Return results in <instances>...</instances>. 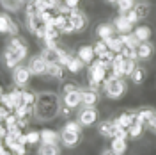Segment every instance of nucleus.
Segmentation results:
<instances>
[{
  "mask_svg": "<svg viewBox=\"0 0 156 155\" xmlns=\"http://www.w3.org/2000/svg\"><path fill=\"white\" fill-rule=\"evenodd\" d=\"M107 68L108 64L101 59H94L90 64H89V75H87V80H89V86L92 89L99 87L105 80H107L108 73H107Z\"/></svg>",
  "mask_w": 156,
  "mask_h": 155,
  "instance_id": "f257e3e1",
  "label": "nucleus"
},
{
  "mask_svg": "<svg viewBox=\"0 0 156 155\" xmlns=\"http://www.w3.org/2000/svg\"><path fill=\"white\" fill-rule=\"evenodd\" d=\"M124 91H126V84H124L122 78L114 77V75H108L107 80H105V93H107V96L119 98V96L124 95Z\"/></svg>",
  "mask_w": 156,
  "mask_h": 155,
  "instance_id": "f03ea898",
  "label": "nucleus"
},
{
  "mask_svg": "<svg viewBox=\"0 0 156 155\" xmlns=\"http://www.w3.org/2000/svg\"><path fill=\"white\" fill-rule=\"evenodd\" d=\"M27 27H29L30 32H32L34 36H37L39 39L44 38V32L48 29V25L44 23V20L41 18V14H37V16H27Z\"/></svg>",
  "mask_w": 156,
  "mask_h": 155,
  "instance_id": "7ed1b4c3",
  "label": "nucleus"
},
{
  "mask_svg": "<svg viewBox=\"0 0 156 155\" xmlns=\"http://www.w3.org/2000/svg\"><path fill=\"white\" fill-rule=\"evenodd\" d=\"M0 34H11V36H18V25L14 20H11L9 14L0 13Z\"/></svg>",
  "mask_w": 156,
  "mask_h": 155,
  "instance_id": "20e7f679",
  "label": "nucleus"
},
{
  "mask_svg": "<svg viewBox=\"0 0 156 155\" xmlns=\"http://www.w3.org/2000/svg\"><path fill=\"white\" fill-rule=\"evenodd\" d=\"M69 20H71V23H73V27H75V32H82V30L87 27V16H85V13H82V11L76 9H71L69 13Z\"/></svg>",
  "mask_w": 156,
  "mask_h": 155,
  "instance_id": "39448f33",
  "label": "nucleus"
},
{
  "mask_svg": "<svg viewBox=\"0 0 156 155\" xmlns=\"http://www.w3.org/2000/svg\"><path fill=\"white\" fill-rule=\"evenodd\" d=\"M30 75H32V71L29 70V66L25 68V66H16V68H12V80L18 84V86H25V84H29L30 80Z\"/></svg>",
  "mask_w": 156,
  "mask_h": 155,
  "instance_id": "423d86ee",
  "label": "nucleus"
},
{
  "mask_svg": "<svg viewBox=\"0 0 156 155\" xmlns=\"http://www.w3.org/2000/svg\"><path fill=\"white\" fill-rule=\"evenodd\" d=\"M114 27H115L117 34H129L133 32V23L126 18V14H119L115 20H114Z\"/></svg>",
  "mask_w": 156,
  "mask_h": 155,
  "instance_id": "0eeeda50",
  "label": "nucleus"
},
{
  "mask_svg": "<svg viewBox=\"0 0 156 155\" xmlns=\"http://www.w3.org/2000/svg\"><path fill=\"white\" fill-rule=\"evenodd\" d=\"M46 59L43 55H37V57H32L29 62V70L32 71V75H44L46 73Z\"/></svg>",
  "mask_w": 156,
  "mask_h": 155,
  "instance_id": "6e6552de",
  "label": "nucleus"
},
{
  "mask_svg": "<svg viewBox=\"0 0 156 155\" xmlns=\"http://www.w3.org/2000/svg\"><path fill=\"white\" fill-rule=\"evenodd\" d=\"M21 61H23V59H21V55L18 54V50L11 48V47L5 48V52H4V62H5L7 68H16Z\"/></svg>",
  "mask_w": 156,
  "mask_h": 155,
  "instance_id": "1a4fd4ad",
  "label": "nucleus"
},
{
  "mask_svg": "<svg viewBox=\"0 0 156 155\" xmlns=\"http://www.w3.org/2000/svg\"><path fill=\"white\" fill-rule=\"evenodd\" d=\"M96 34L99 39H103V41H107L108 38H112V36H115L117 30L114 27V23H99L96 27Z\"/></svg>",
  "mask_w": 156,
  "mask_h": 155,
  "instance_id": "9d476101",
  "label": "nucleus"
},
{
  "mask_svg": "<svg viewBox=\"0 0 156 155\" xmlns=\"http://www.w3.org/2000/svg\"><path fill=\"white\" fill-rule=\"evenodd\" d=\"M136 119H138V114L136 112H131V111H126V112H122L119 118H115V121L119 123V127H122V128H129Z\"/></svg>",
  "mask_w": 156,
  "mask_h": 155,
  "instance_id": "9b49d317",
  "label": "nucleus"
},
{
  "mask_svg": "<svg viewBox=\"0 0 156 155\" xmlns=\"http://www.w3.org/2000/svg\"><path fill=\"white\" fill-rule=\"evenodd\" d=\"M117 130H119V123L115 119L114 121H105V123L99 125V134L105 137H115Z\"/></svg>",
  "mask_w": 156,
  "mask_h": 155,
  "instance_id": "f8f14e48",
  "label": "nucleus"
},
{
  "mask_svg": "<svg viewBox=\"0 0 156 155\" xmlns=\"http://www.w3.org/2000/svg\"><path fill=\"white\" fill-rule=\"evenodd\" d=\"M78 57L82 59L85 64H90L94 57H96V52H94V47H90V45H83V47H80L78 48Z\"/></svg>",
  "mask_w": 156,
  "mask_h": 155,
  "instance_id": "ddd939ff",
  "label": "nucleus"
},
{
  "mask_svg": "<svg viewBox=\"0 0 156 155\" xmlns=\"http://www.w3.org/2000/svg\"><path fill=\"white\" fill-rule=\"evenodd\" d=\"M64 104H66L68 107H71V109L78 107L80 104H82V91L75 89V91L66 93V95H64Z\"/></svg>",
  "mask_w": 156,
  "mask_h": 155,
  "instance_id": "4468645a",
  "label": "nucleus"
},
{
  "mask_svg": "<svg viewBox=\"0 0 156 155\" xmlns=\"http://www.w3.org/2000/svg\"><path fill=\"white\" fill-rule=\"evenodd\" d=\"M78 119H80L82 125H92V123L98 119V112L92 109V107H85V109L80 112V118H78Z\"/></svg>",
  "mask_w": 156,
  "mask_h": 155,
  "instance_id": "2eb2a0df",
  "label": "nucleus"
},
{
  "mask_svg": "<svg viewBox=\"0 0 156 155\" xmlns=\"http://www.w3.org/2000/svg\"><path fill=\"white\" fill-rule=\"evenodd\" d=\"M153 52H154L153 45H151L149 41H144V43H140V45L136 47V59L146 61V59H149L151 55H153Z\"/></svg>",
  "mask_w": 156,
  "mask_h": 155,
  "instance_id": "dca6fc26",
  "label": "nucleus"
},
{
  "mask_svg": "<svg viewBox=\"0 0 156 155\" xmlns=\"http://www.w3.org/2000/svg\"><path fill=\"white\" fill-rule=\"evenodd\" d=\"M62 137L58 136L55 130H43L41 132V141H43V145H57L58 141H60Z\"/></svg>",
  "mask_w": 156,
  "mask_h": 155,
  "instance_id": "f3484780",
  "label": "nucleus"
},
{
  "mask_svg": "<svg viewBox=\"0 0 156 155\" xmlns=\"http://www.w3.org/2000/svg\"><path fill=\"white\" fill-rule=\"evenodd\" d=\"M25 0H0V6L9 13H18L21 7H23Z\"/></svg>",
  "mask_w": 156,
  "mask_h": 155,
  "instance_id": "a211bd4d",
  "label": "nucleus"
},
{
  "mask_svg": "<svg viewBox=\"0 0 156 155\" xmlns=\"http://www.w3.org/2000/svg\"><path fill=\"white\" fill-rule=\"evenodd\" d=\"M98 102V93L96 89H87V91H82V104L85 107H92Z\"/></svg>",
  "mask_w": 156,
  "mask_h": 155,
  "instance_id": "6ab92c4d",
  "label": "nucleus"
},
{
  "mask_svg": "<svg viewBox=\"0 0 156 155\" xmlns=\"http://www.w3.org/2000/svg\"><path fill=\"white\" fill-rule=\"evenodd\" d=\"M48 62V61H46ZM62 71H64V66L60 64V62H48L46 64V75L53 78H60L62 77Z\"/></svg>",
  "mask_w": 156,
  "mask_h": 155,
  "instance_id": "aec40b11",
  "label": "nucleus"
},
{
  "mask_svg": "<svg viewBox=\"0 0 156 155\" xmlns=\"http://www.w3.org/2000/svg\"><path fill=\"white\" fill-rule=\"evenodd\" d=\"M80 132H71V130H64L62 132V143L68 146V148H71V146H75L78 143V139H80V136H78Z\"/></svg>",
  "mask_w": 156,
  "mask_h": 155,
  "instance_id": "412c9836",
  "label": "nucleus"
},
{
  "mask_svg": "<svg viewBox=\"0 0 156 155\" xmlns=\"http://www.w3.org/2000/svg\"><path fill=\"white\" fill-rule=\"evenodd\" d=\"M133 34L136 36V39H138L140 43H144V41H149V39H151V29H149L147 25H138V27L133 30Z\"/></svg>",
  "mask_w": 156,
  "mask_h": 155,
  "instance_id": "4be33fe9",
  "label": "nucleus"
},
{
  "mask_svg": "<svg viewBox=\"0 0 156 155\" xmlns=\"http://www.w3.org/2000/svg\"><path fill=\"white\" fill-rule=\"evenodd\" d=\"M105 43L108 45V48L112 50V52H115V54H119V52L122 50V47H124V45H122V41H121V36H119V34L112 36V38H108Z\"/></svg>",
  "mask_w": 156,
  "mask_h": 155,
  "instance_id": "5701e85b",
  "label": "nucleus"
},
{
  "mask_svg": "<svg viewBox=\"0 0 156 155\" xmlns=\"http://www.w3.org/2000/svg\"><path fill=\"white\" fill-rule=\"evenodd\" d=\"M126 139H122V137H112V150L115 152L117 155H122L126 152Z\"/></svg>",
  "mask_w": 156,
  "mask_h": 155,
  "instance_id": "b1692460",
  "label": "nucleus"
},
{
  "mask_svg": "<svg viewBox=\"0 0 156 155\" xmlns=\"http://www.w3.org/2000/svg\"><path fill=\"white\" fill-rule=\"evenodd\" d=\"M119 36H121V41H122L124 47H133V48H136L140 45V41L136 39V36L133 32H129V34H119Z\"/></svg>",
  "mask_w": 156,
  "mask_h": 155,
  "instance_id": "393cba45",
  "label": "nucleus"
},
{
  "mask_svg": "<svg viewBox=\"0 0 156 155\" xmlns=\"http://www.w3.org/2000/svg\"><path fill=\"white\" fill-rule=\"evenodd\" d=\"M83 64H85V62L78 57V55H73V57H71V61L68 62V66H66V68H68L71 73H78L80 70L83 68Z\"/></svg>",
  "mask_w": 156,
  "mask_h": 155,
  "instance_id": "a878e982",
  "label": "nucleus"
},
{
  "mask_svg": "<svg viewBox=\"0 0 156 155\" xmlns=\"http://www.w3.org/2000/svg\"><path fill=\"white\" fill-rule=\"evenodd\" d=\"M135 0H117V9H119V14H126L128 11H131L135 7Z\"/></svg>",
  "mask_w": 156,
  "mask_h": 155,
  "instance_id": "bb28decb",
  "label": "nucleus"
},
{
  "mask_svg": "<svg viewBox=\"0 0 156 155\" xmlns=\"http://www.w3.org/2000/svg\"><path fill=\"white\" fill-rule=\"evenodd\" d=\"M136 114H138V121H142L144 125H146V123L149 125V121L153 119V116H154L156 112L154 111H151V109H142V111H138Z\"/></svg>",
  "mask_w": 156,
  "mask_h": 155,
  "instance_id": "cd10ccee",
  "label": "nucleus"
},
{
  "mask_svg": "<svg viewBox=\"0 0 156 155\" xmlns=\"http://www.w3.org/2000/svg\"><path fill=\"white\" fill-rule=\"evenodd\" d=\"M133 9H135V13L138 14V18L142 20L149 14V4H146V2H136Z\"/></svg>",
  "mask_w": 156,
  "mask_h": 155,
  "instance_id": "c85d7f7f",
  "label": "nucleus"
},
{
  "mask_svg": "<svg viewBox=\"0 0 156 155\" xmlns=\"http://www.w3.org/2000/svg\"><path fill=\"white\" fill-rule=\"evenodd\" d=\"M39 155H58L57 145H41V148H39Z\"/></svg>",
  "mask_w": 156,
  "mask_h": 155,
  "instance_id": "c756f323",
  "label": "nucleus"
},
{
  "mask_svg": "<svg viewBox=\"0 0 156 155\" xmlns=\"http://www.w3.org/2000/svg\"><path fill=\"white\" fill-rule=\"evenodd\" d=\"M108 50H110V48H108V45L105 43V41H103V39H99L96 45H94V52H96V57H101V55H105Z\"/></svg>",
  "mask_w": 156,
  "mask_h": 155,
  "instance_id": "7c9ffc66",
  "label": "nucleus"
},
{
  "mask_svg": "<svg viewBox=\"0 0 156 155\" xmlns=\"http://www.w3.org/2000/svg\"><path fill=\"white\" fill-rule=\"evenodd\" d=\"M142 128H144V123L136 119L135 123L128 128V130H129V137H138L140 134H142Z\"/></svg>",
  "mask_w": 156,
  "mask_h": 155,
  "instance_id": "2f4dec72",
  "label": "nucleus"
},
{
  "mask_svg": "<svg viewBox=\"0 0 156 155\" xmlns=\"http://www.w3.org/2000/svg\"><path fill=\"white\" fill-rule=\"evenodd\" d=\"M144 77H146L144 68H135V70H133V73H131V80H133L135 84H140V82L144 80Z\"/></svg>",
  "mask_w": 156,
  "mask_h": 155,
  "instance_id": "473e14b6",
  "label": "nucleus"
},
{
  "mask_svg": "<svg viewBox=\"0 0 156 155\" xmlns=\"http://www.w3.org/2000/svg\"><path fill=\"white\" fill-rule=\"evenodd\" d=\"M30 111H32V107L25 105V104H21V105H18L16 109H14V114H16L18 118H27Z\"/></svg>",
  "mask_w": 156,
  "mask_h": 155,
  "instance_id": "72a5a7b5",
  "label": "nucleus"
},
{
  "mask_svg": "<svg viewBox=\"0 0 156 155\" xmlns=\"http://www.w3.org/2000/svg\"><path fill=\"white\" fill-rule=\"evenodd\" d=\"M119 54H122L124 59H136V48H133V47H122Z\"/></svg>",
  "mask_w": 156,
  "mask_h": 155,
  "instance_id": "f704fd0d",
  "label": "nucleus"
},
{
  "mask_svg": "<svg viewBox=\"0 0 156 155\" xmlns=\"http://www.w3.org/2000/svg\"><path fill=\"white\" fill-rule=\"evenodd\" d=\"M23 104L34 109V105H36V95L29 93V91H23Z\"/></svg>",
  "mask_w": 156,
  "mask_h": 155,
  "instance_id": "c9c22d12",
  "label": "nucleus"
},
{
  "mask_svg": "<svg viewBox=\"0 0 156 155\" xmlns=\"http://www.w3.org/2000/svg\"><path fill=\"white\" fill-rule=\"evenodd\" d=\"M39 139H41V134H37V132H29V134H25V143L27 145H36Z\"/></svg>",
  "mask_w": 156,
  "mask_h": 155,
  "instance_id": "e433bc0d",
  "label": "nucleus"
},
{
  "mask_svg": "<svg viewBox=\"0 0 156 155\" xmlns=\"http://www.w3.org/2000/svg\"><path fill=\"white\" fill-rule=\"evenodd\" d=\"M71 57H73V55H71L69 52H66V50H60V55H58V62H60V64H62V66L66 68V66H68V62L71 61Z\"/></svg>",
  "mask_w": 156,
  "mask_h": 155,
  "instance_id": "4c0bfd02",
  "label": "nucleus"
},
{
  "mask_svg": "<svg viewBox=\"0 0 156 155\" xmlns=\"http://www.w3.org/2000/svg\"><path fill=\"white\" fill-rule=\"evenodd\" d=\"M80 125L82 123H76V121H68L64 125V130H71V132H80Z\"/></svg>",
  "mask_w": 156,
  "mask_h": 155,
  "instance_id": "58836bf2",
  "label": "nucleus"
},
{
  "mask_svg": "<svg viewBox=\"0 0 156 155\" xmlns=\"http://www.w3.org/2000/svg\"><path fill=\"white\" fill-rule=\"evenodd\" d=\"M126 18L129 20V21H131L133 25H135V23H138V21H140V18H138V14H136V13H135V9L128 11V13H126Z\"/></svg>",
  "mask_w": 156,
  "mask_h": 155,
  "instance_id": "ea45409f",
  "label": "nucleus"
},
{
  "mask_svg": "<svg viewBox=\"0 0 156 155\" xmlns=\"http://www.w3.org/2000/svg\"><path fill=\"white\" fill-rule=\"evenodd\" d=\"M62 2L68 6L69 9H76V7H78V2H80V0H62Z\"/></svg>",
  "mask_w": 156,
  "mask_h": 155,
  "instance_id": "a19ab883",
  "label": "nucleus"
},
{
  "mask_svg": "<svg viewBox=\"0 0 156 155\" xmlns=\"http://www.w3.org/2000/svg\"><path fill=\"white\" fill-rule=\"evenodd\" d=\"M5 136H7V127L4 121H0V139H5Z\"/></svg>",
  "mask_w": 156,
  "mask_h": 155,
  "instance_id": "79ce46f5",
  "label": "nucleus"
},
{
  "mask_svg": "<svg viewBox=\"0 0 156 155\" xmlns=\"http://www.w3.org/2000/svg\"><path fill=\"white\" fill-rule=\"evenodd\" d=\"M75 89H78V87L75 86V84H71V82H68V84L64 86V91H66V93H69V91H75Z\"/></svg>",
  "mask_w": 156,
  "mask_h": 155,
  "instance_id": "37998d69",
  "label": "nucleus"
},
{
  "mask_svg": "<svg viewBox=\"0 0 156 155\" xmlns=\"http://www.w3.org/2000/svg\"><path fill=\"white\" fill-rule=\"evenodd\" d=\"M149 127H151V130H153V132H156V114L153 116V119L149 121Z\"/></svg>",
  "mask_w": 156,
  "mask_h": 155,
  "instance_id": "c03bdc74",
  "label": "nucleus"
},
{
  "mask_svg": "<svg viewBox=\"0 0 156 155\" xmlns=\"http://www.w3.org/2000/svg\"><path fill=\"white\" fill-rule=\"evenodd\" d=\"M5 148H7V146H4V145H2V143H0V155H11L9 152L5 150Z\"/></svg>",
  "mask_w": 156,
  "mask_h": 155,
  "instance_id": "a18cd8bd",
  "label": "nucleus"
},
{
  "mask_svg": "<svg viewBox=\"0 0 156 155\" xmlns=\"http://www.w3.org/2000/svg\"><path fill=\"white\" fill-rule=\"evenodd\" d=\"M103 155H117V153L114 152V150H112V148H110V150H107V152H105Z\"/></svg>",
  "mask_w": 156,
  "mask_h": 155,
  "instance_id": "49530a36",
  "label": "nucleus"
},
{
  "mask_svg": "<svg viewBox=\"0 0 156 155\" xmlns=\"http://www.w3.org/2000/svg\"><path fill=\"white\" fill-rule=\"evenodd\" d=\"M107 2H110V4H117V0H107Z\"/></svg>",
  "mask_w": 156,
  "mask_h": 155,
  "instance_id": "de8ad7c7",
  "label": "nucleus"
},
{
  "mask_svg": "<svg viewBox=\"0 0 156 155\" xmlns=\"http://www.w3.org/2000/svg\"><path fill=\"white\" fill-rule=\"evenodd\" d=\"M0 98H2V89H0Z\"/></svg>",
  "mask_w": 156,
  "mask_h": 155,
  "instance_id": "09e8293b",
  "label": "nucleus"
}]
</instances>
